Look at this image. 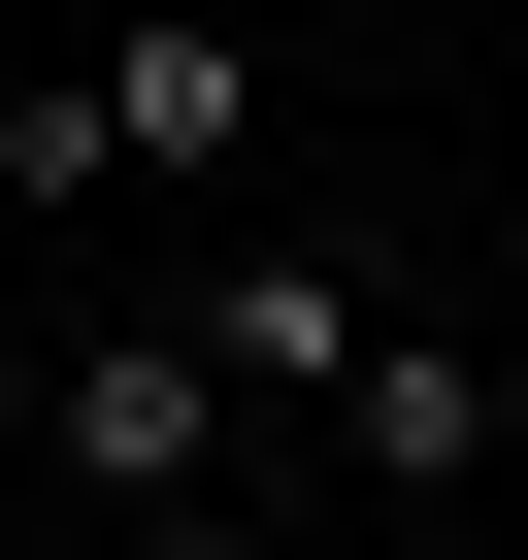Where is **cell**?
<instances>
[{
  "label": "cell",
  "mask_w": 528,
  "mask_h": 560,
  "mask_svg": "<svg viewBox=\"0 0 528 560\" xmlns=\"http://www.w3.org/2000/svg\"><path fill=\"white\" fill-rule=\"evenodd\" d=\"M67 494H100V560H133V527H231V363H198V298H133V330L67 363Z\"/></svg>",
  "instance_id": "1"
},
{
  "label": "cell",
  "mask_w": 528,
  "mask_h": 560,
  "mask_svg": "<svg viewBox=\"0 0 528 560\" xmlns=\"http://www.w3.org/2000/svg\"><path fill=\"white\" fill-rule=\"evenodd\" d=\"M331 494H364V527H462V494H495V330H429V298H397V330H364V396H331Z\"/></svg>",
  "instance_id": "2"
},
{
  "label": "cell",
  "mask_w": 528,
  "mask_h": 560,
  "mask_svg": "<svg viewBox=\"0 0 528 560\" xmlns=\"http://www.w3.org/2000/svg\"><path fill=\"white\" fill-rule=\"evenodd\" d=\"M364 330H397V264H364V231H231V264H198V363H231V396H298V429L364 396Z\"/></svg>",
  "instance_id": "3"
},
{
  "label": "cell",
  "mask_w": 528,
  "mask_h": 560,
  "mask_svg": "<svg viewBox=\"0 0 528 560\" xmlns=\"http://www.w3.org/2000/svg\"><path fill=\"white\" fill-rule=\"evenodd\" d=\"M100 132H133V198H231L264 165V34H100Z\"/></svg>",
  "instance_id": "4"
},
{
  "label": "cell",
  "mask_w": 528,
  "mask_h": 560,
  "mask_svg": "<svg viewBox=\"0 0 528 560\" xmlns=\"http://www.w3.org/2000/svg\"><path fill=\"white\" fill-rule=\"evenodd\" d=\"M67 198H133V132H100V67H0V231H67Z\"/></svg>",
  "instance_id": "5"
}]
</instances>
